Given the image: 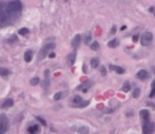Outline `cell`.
<instances>
[{
	"mask_svg": "<svg viewBox=\"0 0 155 134\" xmlns=\"http://www.w3.org/2000/svg\"><path fill=\"white\" fill-rule=\"evenodd\" d=\"M67 94H68V92L67 91H64V92H59V93H56L55 95H54V100H61V99H63L64 97H66L67 96Z\"/></svg>",
	"mask_w": 155,
	"mask_h": 134,
	"instance_id": "cell-11",
	"label": "cell"
},
{
	"mask_svg": "<svg viewBox=\"0 0 155 134\" xmlns=\"http://www.w3.org/2000/svg\"><path fill=\"white\" fill-rule=\"evenodd\" d=\"M110 48H116V46H118L119 45V40L118 39H113V40H111L110 42H109V44H107Z\"/></svg>",
	"mask_w": 155,
	"mask_h": 134,
	"instance_id": "cell-16",
	"label": "cell"
},
{
	"mask_svg": "<svg viewBox=\"0 0 155 134\" xmlns=\"http://www.w3.org/2000/svg\"><path fill=\"white\" fill-rule=\"evenodd\" d=\"M36 119H37V120H38V121H39V123H40L43 126H46V125H47L46 120H45V119H43L42 117H39V116H36Z\"/></svg>",
	"mask_w": 155,
	"mask_h": 134,
	"instance_id": "cell-28",
	"label": "cell"
},
{
	"mask_svg": "<svg viewBox=\"0 0 155 134\" xmlns=\"http://www.w3.org/2000/svg\"><path fill=\"white\" fill-rule=\"evenodd\" d=\"M133 40H134V42H136V41L138 40V36H136V35H135V36L133 37Z\"/></svg>",
	"mask_w": 155,
	"mask_h": 134,
	"instance_id": "cell-33",
	"label": "cell"
},
{
	"mask_svg": "<svg viewBox=\"0 0 155 134\" xmlns=\"http://www.w3.org/2000/svg\"><path fill=\"white\" fill-rule=\"evenodd\" d=\"M130 89H131V84L128 81H125L124 85L122 86V91L123 92H128V91H130Z\"/></svg>",
	"mask_w": 155,
	"mask_h": 134,
	"instance_id": "cell-18",
	"label": "cell"
},
{
	"mask_svg": "<svg viewBox=\"0 0 155 134\" xmlns=\"http://www.w3.org/2000/svg\"><path fill=\"white\" fill-rule=\"evenodd\" d=\"M140 80H146L148 77H149V73L146 71V70H140L138 73H137V75H136Z\"/></svg>",
	"mask_w": 155,
	"mask_h": 134,
	"instance_id": "cell-9",
	"label": "cell"
},
{
	"mask_svg": "<svg viewBox=\"0 0 155 134\" xmlns=\"http://www.w3.org/2000/svg\"><path fill=\"white\" fill-rule=\"evenodd\" d=\"M139 115H140V117L142 118V120H143V121L149 120L150 113H149V111H148V110H141V111L139 112Z\"/></svg>",
	"mask_w": 155,
	"mask_h": 134,
	"instance_id": "cell-10",
	"label": "cell"
},
{
	"mask_svg": "<svg viewBox=\"0 0 155 134\" xmlns=\"http://www.w3.org/2000/svg\"><path fill=\"white\" fill-rule=\"evenodd\" d=\"M111 33H112V34H115V33H116V26H115V25H114L113 28H112V31H111Z\"/></svg>",
	"mask_w": 155,
	"mask_h": 134,
	"instance_id": "cell-31",
	"label": "cell"
},
{
	"mask_svg": "<svg viewBox=\"0 0 155 134\" xmlns=\"http://www.w3.org/2000/svg\"><path fill=\"white\" fill-rule=\"evenodd\" d=\"M125 29H126V26H125V25H123L122 28H121V31H122V30H125Z\"/></svg>",
	"mask_w": 155,
	"mask_h": 134,
	"instance_id": "cell-35",
	"label": "cell"
},
{
	"mask_svg": "<svg viewBox=\"0 0 155 134\" xmlns=\"http://www.w3.org/2000/svg\"><path fill=\"white\" fill-rule=\"evenodd\" d=\"M90 48H91L92 51H97V50H99V43L97 41H95V42H92V44L90 45Z\"/></svg>",
	"mask_w": 155,
	"mask_h": 134,
	"instance_id": "cell-25",
	"label": "cell"
},
{
	"mask_svg": "<svg viewBox=\"0 0 155 134\" xmlns=\"http://www.w3.org/2000/svg\"><path fill=\"white\" fill-rule=\"evenodd\" d=\"M98 66H99V59H98V58H92V59L90 60V67H91L92 69H96Z\"/></svg>",
	"mask_w": 155,
	"mask_h": 134,
	"instance_id": "cell-17",
	"label": "cell"
},
{
	"mask_svg": "<svg viewBox=\"0 0 155 134\" xmlns=\"http://www.w3.org/2000/svg\"><path fill=\"white\" fill-rule=\"evenodd\" d=\"M110 69L116 71L118 74H123V73H125V70H124L123 68H121V67H118V66H113V65H111V66H110Z\"/></svg>",
	"mask_w": 155,
	"mask_h": 134,
	"instance_id": "cell-12",
	"label": "cell"
},
{
	"mask_svg": "<svg viewBox=\"0 0 155 134\" xmlns=\"http://www.w3.org/2000/svg\"><path fill=\"white\" fill-rule=\"evenodd\" d=\"M14 104V100L13 99H11V98H9V99H7L3 103H2V106H1V108L2 109H6V108H10V107H12Z\"/></svg>",
	"mask_w": 155,
	"mask_h": 134,
	"instance_id": "cell-13",
	"label": "cell"
},
{
	"mask_svg": "<svg viewBox=\"0 0 155 134\" xmlns=\"http://www.w3.org/2000/svg\"><path fill=\"white\" fill-rule=\"evenodd\" d=\"M38 83H39V78H38V77H34V78L31 79L30 85H31V86H36Z\"/></svg>",
	"mask_w": 155,
	"mask_h": 134,
	"instance_id": "cell-23",
	"label": "cell"
},
{
	"mask_svg": "<svg viewBox=\"0 0 155 134\" xmlns=\"http://www.w3.org/2000/svg\"><path fill=\"white\" fill-rule=\"evenodd\" d=\"M11 72L8 70V69H4V68H1L0 67V75L1 76H7V75H9Z\"/></svg>",
	"mask_w": 155,
	"mask_h": 134,
	"instance_id": "cell-20",
	"label": "cell"
},
{
	"mask_svg": "<svg viewBox=\"0 0 155 134\" xmlns=\"http://www.w3.org/2000/svg\"><path fill=\"white\" fill-rule=\"evenodd\" d=\"M101 73H102L103 76H105V75H106V71H105V68H104V67H102V68H101Z\"/></svg>",
	"mask_w": 155,
	"mask_h": 134,
	"instance_id": "cell-29",
	"label": "cell"
},
{
	"mask_svg": "<svg viewBox=\"0 0 155 134\" xmlns=\"http://www.w3.org/2000/svg\"><path fill=\"white\" fill-rule=\"evenodd\" d=\"M39 131V127L37 125H34V126H31L28 128V132L29 133H36Z\"/></svg>",
	"mask_w": 155,
	"mask_h": 134,
	"instance_id": "cell-15",
	"label": "cell"
},
{
	"mask_svg": "<svg viewBox=\"0 0 155 134\" xmlns=\"http://www.w3.org/2000/svg\"><path fill=\"white\" fill-rule=\"evenodd\" d=\"M71 103H72V107H78V108H84V107L88 106L89 104V100H86V101H83V99L80 97V96H74L71 100Z\"/></svg>",
	"mask_w": 155,
	"mask_h": 134,
	"instance_id": "cell-3",
	"label": "cell"
},
{
	"mask_svg": "<svg viewBox=\"0 0 155 134\" xmlns=\"http://www.w3.org/2000/svg\"><path fill=\"white\" fill-rule=\"evenodd\" d=\"M49 57H50V58H54V57H55V53H50V54H49Z\"/></svg>",
	"mask_w": 155,
	"mask_h": 134,
	"instance_id": "cell-32",
	"label": "cell"
},
{
	"mask_svg": "<svg viewBox=\"0 0 155 134\" xmlns=\"http://www.w3.org/2000/svg\"><path fill=\"white\" fill-rule=\"evenodd\" d=\"M152 39H153L152 33H151V32H146V33H143L142 36L140 37V42H141L142 45H148V44L151 43Z\"/></svg>",
	"mask_w": 155,
	"mask_h": 134,
	"instance_id": "cell-5",
	"label": "cell"
},
{
	"mask_svg": "<svg viewBox=\"0 0 155 134\" xmlns=\"http://www.w3.org/2000/svg\"><path fill=\"white\" fill-rule=\"evenodd\" d=\"M90 40H91V37H90V36H88V37L86 38V40H85V43H86V44H88V42H89Z\"/></svg>",
	"mask_w": 155,
	"mask_h": 134,
	"instance_id": "cell-30",
	"label": "cell"
},
{
	"mask_svg": "<svg viewBox=\"0 0 155 134\" xmlns=\"http://www.w3.org/2000/svg\"><path fill=\"white\" fill-rule=\"evenodd\" d=\"M32 56H33V53L32 51H27L24 53V60L27 62H30L32 60Z\"/></svg>",
	"mask_w": 155,
	"mask_h": 134,
	"instance_id": "cell-14",
	"label": "cell"
},
{
	"mask_svg": "<svg viewBox=\"0 0 155 134\" xmlns=\"http://www.w3.org/2000/svg\"><path fill=\"white\" fill-rule=\"evenodd\" d=\"M75 58H76V52L73 51L72 53H70V54L68 55V57H67L68 65H69V66H73L74 62H75Z\"/></svg>",
	"mask_w": 155,
	"mask_h": 134,
	"instance_id": "cell-8",
	"label": "cell"
},
{
	"mask_svg": "<svg viewBox=\"0 0 155 134\" xmlns=\"http://www.w3.org/2000/svg\"><path fill=\"white\" fill-rule=\"evenodd\" d=\"M80 43H81V35L78 34V35H75L74 38L71 40V45H72V48H73L74 50H76L78 46L80 45Z\"/></svg>",
	"mask_w": 155,
	"mask_h": 134,
	"instance_id": "cell-7",
	"label": "cell"
},
{
	"mask_svg": "<svg viewBox=\"0 0 155 134\" xmlns=\"http://www.w3.org/2000/svg\"><path fill=\"white\" fill-rule=\"evenodd\" d=\"M87 89H88V81L85 83V84H82L81 86L78 87V90H82L83 92H87Z\"/></svg>",
	"mask_w": 155,
	"mask_h": 134,
	"instance_id": "cell-19",
	"label": "cell"
},
{
	"mask_svg": "<svg viewBox=\"0 0 155 134\" xmlns=\"http://www.w3.org/2000/svg\"><path fill=\"white\" fill-rule=\"evenodd\" d=\"M148 104H149V106H151V107H152V108H153V109H155V104H154V103H151V102H148Z\"/></svg>",
	"mask_w": 155,
	"mask_h": 134,
	"instance_id": "cell-34",
	"label": "cell"
},
{
	"mask_svg": "<svg viewBox=\"0 0 155 134\" xmlns=\"http://www.w3.org/2000/svg\"><path fill=\"white\" fill-rule=\"evenodd\" d=\"M154 130H155V125H154V123L149 121V120L144 121V124H143V126H142V132H143L144 134L153 133Z\"/></svg>",
	"mask_w": 155,
	"mask_h": 134,
	"instance_id": "cell-4",
	"label": "cell"
},
{
	"mask_svg": "<svg viewBox=\"0 0 155 134\" xmlns=\"http://www.w3.org/2000/svg\"><path fill=\"white\" fill-rule=\"evenodd\" d=\"M139 94H140V89H139V88H136V89L134 90V92H133V97H134V98H137V97L139 96Z\"/></svg>",
	"mask_w": 155,
	"mask_h": 134,
	"instance_id": "cell-26",
	"label": "cell"
},
{
	"mask_svg": "<svg viewBox=\"0 0 155 134\" xmlns=\"http://www.w3.org/2000/svg\"><path fill=\"white\" fill-rule=\"evenodd\" d=\"M21 8H22L21 2L18 1V0H16V1H12V2H10V3L8 4V7H7V12H8L9 15L12 16V15L18 14V13L21 11Z\"/></svg>",
	"mask_w": 155,
	"mask_h": 134,
	"instance_id": "cell-1",
	"label": "cell"
},
{
	"mask_svg": "<svg viewBox=\"0 0 155 134\" xmlns=\"http://www.w3.org/2000/svg\"><path fill=\"white\" fill-rule=\"evenodd\" d=\"M150 97H154L155 96V79L152 81V90H151V93L149 95Z\"/></svg>",
	"mask_w": 155,
	"mask_h": 134,
	"instance_id": "cell-21",
	"label": "cell"
},
{
	"mask_svg": "<svg viewBox=\"0 0 155 134\" xmlns=\"http://www.w3.org/2000/svg\"><path fill=\"white\" fill-rule=\"evenodd\" d=\"M48 87H49V76H45V80L43 83V88L47 89Z\"/></svg>",
	"mask_w": 155,
	"mask_h": 134,
	"instance_id": "cell-22",
	"label": "cell"
},
{
	"mask_svg": "<svg viewBox=\"0 0 155 134\" xmlns=\"http://www.w3.org/2000/svg\"><path fill=\"white\" fill-rule=\"evenodd\" d=\"M8 118L6 115H0V133H4L8 129Z\"/></svg>",
	"mask_w": 155,
	"mask_h": 134,
	"instance_id": "cell-6",
	"label": "cell"
},
{
	"mask_svg": "<svg viewBox=\"0 0 155 134\" xmlns=\"http://www.w3.org/2000/svg\"><path fill=\"white\" fill-rule=\"evenodd\" d=\"M18 33H19L20 35H25V34L29 33V30H28L27 28H22V29H20V30L18 31Z\"/></svg>",
	"mask_w": 155,
	"mask_h": 134,
	"instance_id": "cell-24",
	"label": "cell"
},
{
	"mask_svg": "<svg viewBox=\"0 0 155 134\" xmlns=\"http://www.w3.org/2000/svg\"><path fill=\"white\" fill-rule=\"evenodd\" d=\"M54 48H55V44H54V43H47V44H45V45L42 48V50L39 51V53H38L37 59H38V60L44 59V58L49 54V52H50L51 50H53Z\"/></svg>",
	"mask_w": 155,
	"mask_h": 134,
	"instance_id": "cell-2",
	"label": "cell"
},
{
	"mask_svg": "<svg viewBox=\"0 0 155 134\" xmlns=\"http://www.w3.org/2000/svg\"><path fill=\"white\" fill-rule=\"evenodd\" d=\"M78 132H79V133H88V132H89V130H88V128L83 127V128H80L79 130H78Z\"/></svg>",
	"mask_w": 155,
	"mask_h": 134,
	"instance_id": "cell-27",
	"label": "cell"
}]
</instances>
